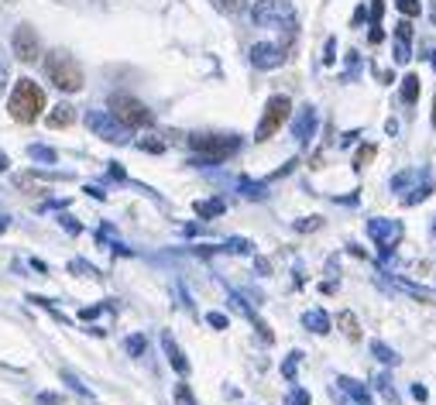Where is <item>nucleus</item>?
Segmentation results:
<instances>
[{
    "mask_svg": "<svg viewBox=\"0 0 436 405\" xmlns=\"http://www.w3.org/2000/svg\"><path fill=\"white\" fill-rule=\"evenodd\" d=\"M206 323H209V326H216V330H224V326H227V316H224V313H209V316H206Z\"/></svg>",
    "mask_w": 436,
    "mask_h": 405,
    "instance_id": "2f4dec72",
    "label": "nucleus"
},
{
    "mask_svg": "<svg viewBox=\"0 0 436 405\" xmlns=\"http://www.w3.org/2000/svg\"><path fill=\"white\" fill-rule=\"evenodd\" d=\"M76 120V110L69 107V103H59L52 114H49V127H69Z\"/></svg>",
    "mask_w": 436,
    "mask_h": 405,
    "instance_id": "2eb2a0df",
    "label": "nucleus"
},
{
    "mask_svg": "<svg viewBox=\"0 0 436 405\" xmlns=\"http://www.w3.org/2000/svg\"><path fill=\"white\" fill-rule=\"evenodd\" d=\"M11 45H14V52H18L21 62H38V55H42V42H38L35 28H28V25H21V28L14 31Z\"/></svg>",
    "mask_w": 436,
    "mask_h": 405,
    "instance_id": "1a4fd4ad",
    "label": "nucleus"
},
{
    "mask_svg": "<svg viewBox=\"0 0 436 405\" xmlns=\"http://www.w3.org/2000/svg\"><path fill=\"white\" fill-rule=\"evenodd\" d=\"M8 83H11V73H8V66H4V62H0V93L8 90Z\"/></svg>",
    "mask_w": 436,
    "mask_h": 405,
    "instance_id": "58836bf2",
    "label": "nucleus"
},
{
    "mask_svg": "<svg viewBox=\"0 0 436 405\" xmlns=\"http://www.w3.org/2000/svg\"><path fill=\"white\" fill-rule=\"evenodd\" d=\"M251 62H255L258 69H279V66L285 62V52H282L279 45L261 42V45H255V49H251Z\"/></svg>",
    "mask_w": 436,
    "mask_h": 405,
    "instance_id": "9d476101",
    "label": "nucleus"
},
{
    "mask_svg": "<svg viewBox=\"0 0 436 405\" xmlns=\"http://www.w3.org/2000/svg\"><path fill=\"white\" fill-rule=\"evenodd\" d=\"M38 402H42V405H62V398H59V395H49V391L38 395Z\"/></svg>",
    "mask_w": 436,
    "mask_h": 405,
    "instance_id": "a19ab883",
    "label": "nucleus"
},
{
    "mask_svg": "<svg viewBox=\"0 0 436 405\" xmlns=\"http://www.w3.org/2000/svg\"><path fill=\"white\" fill-rule=\"evenodd\" d=\"M296 11L289 0H258L251 8V21L258 28H279V25H292Z\"/></svg>",
    "mask_w": 436,
    "mask_h": 405,
    "instance_id": "423d86ee",
    "label": "nucleus"
},
{
    "mask_svg": "<svg viewBox=\"0 0 436 405\" xmlns=\"http://www.w3.org/2000/svg\"><path fill=\"white\" fill-rule=\"evenodd\" d=\"M196 213H199V217H220V213H224V199H206V202H196Z\"/></svg>",
    "mask_w": 436,
    "mask_h": 405,
    "instance_id": "6ab92c4d",
    "label": "nucleus"
},
{
    "mask_svg": "<svg viewBox=\"0 0 436 405\" xmlns=\"http://www.w3.org/2000/svg\"><path fill=\"white\" fill-rule=\"evenodd\" d=\"M299 357H303V354H299V350H292V354H289V361H285V367H282V371H285V378H289V381H292V378H296V364H299Z\"/></svg>",
    "mask_w": 436,
    "mask_h": 405,
    "instance_id": "c85d7f7f",
    "label": "nucleus"
},
{
    "mask_svg": "<svg viewBox=\"0 0 436 405\" xmlns=\"http://www.w3.org/2000/svg\"><path fill=\"white\" fill-rule=\"evenodd\" d=\"M189 148L199 151L203 161H224V158H231L241 148V141L234 134H192Z\"/></svg>",
    "mask_w": 436,
    "mask_h": 405,
    "instance_id": "7ed1b4c3",
    "label": "nucleus"
},
{
    "mask_svg": "<svg viewBox=\"0 0 436 405\" xmlns=\"http://www.w3.org/2000/svg\"><path fill=\"white\" fill-rule=\"evenodd\" d=\"M45 73H49V79H52L59 90H66V93H79V90H83V69L76 66V59H73L69 52H52V55L45 59Z\"/></svg>",
    "mask_w": 436,
    "mask_h": 405,
    "instance_id": "f03ea898",
    "label": "nucleus"
},
{
    "mask_svg": "<svg viewBox=\"0 0 436 405\" xmlns=\"http://www.w3.org/2000/svg\"><path fill=\"white\" fill-rule=\"evenodd\" d=\"M162 347H165V354H168V361H172V367L179 371V374H185L189 371V361L182 357V350L175 347V340H172V333H162Z\"/></svg>",
    "mask_w": 436,
    "mask_h": 405,
    "instance_id": "ddd939ff",
    "label": "nucleus"
},
{
    "mask_svg": "<svg viewBox=\"0 0 436 405\" xmlns=\"http://www.w3.org/2000/svg\"><path fill=\"white\" fill-rule=\"evenodd\" d=\"M374 151H378L374 144H361V148H357V155H354V168L361 172V168H364V165H368V161L374 158Z\"/></svg>",
    "mask_w": 436,
    "mask_h": 405,
    "instance_id": "412c9836",
    "label": "nucleus"
},
{
    "mask_svg": "<svg viewBox=\"0 0 436 405\" xmlns=\"http://www.w3.org/2000/svg\"><path fill=\"white\" fill-rule=\"evenodd\" d=\"M0 168H8V155L4 151H0Z\"/></svg>",
    "mask_w": 436,
    "mask_h": 405,
    "instance_id": "37998d69",
    "label": "nucleus"
},
{
    "mask_svg": "<svg viewBox=\"0 0 436 405\" xmlns=\"http://www.w3.org/2000/svg\"><path fill=\"white\" fill-rule=\"evenodd\" d=\"M86 127H90L97 138L110 141V144H127V141H131V127H124L110 110H90V114H86Z\"/></svg>",
    "mask_w": 436,
    "mask_h": 405,
    "instance_id": "39448f33",
    "label": "nucleus"
},
{
    "mask_svg": "<svg viewBox=\"0 0 436 405\" xmlns=\"http://www.w3.org/2000/svg\"><path fill=\"white\" fill-rule=\"evenodd\" d=\"M433 231H436V224H433Z\"/></svg>",
    "mask_w": 436,
    "mask_h": 405,
    "instance_id": "49530a36",
    "label": "nucleus"
},
{
    "mask_svg": "<svg viewBox=\"0 0 436 405\" xmlns=\"http://www.w3.org/2000/svg\"><path fill=\"white\" fill-rule=\"evenodd\" d=\"M296 227H299V231H316V227H320V217H309V220H299Z\"/></svg>",
    "mask_w": 436,
    "mask_h": 405,
    "instance_id": "4c0bfd02",
    "label": "nucleus"
},
{
    "mask_svg": "<svg viewBox=\"0 0 436 405\" xmlns=\"http://www.w3.org/2000/svg\"><path fill=\"white\" fill-rule=\"evenodd\" d=\"M409 42H395V62H409Z\"/></svg>",
    "mask_w": 436,
    "mask_h": 405,
    "instance_id": "c756f323",
    "label": "nucleus"
},
{
    "mask_svg": "<svg viewBox=\"0 0 436 405\" xmlns=\"http://www.w3.org/2000/svg\"><path fill=\"white\" fill-rule=\"evenodd\" d=\"M395 8H398L405 18H419V11H422L419 0H395Z\"/></svg>",
    "mask_w": 436,
    "mask_h": 405,
    "instance_id": "4be33fe9",
    "label": "nucleus"
},
{
    "mask_svg": "<svg viewBox=\"0 0 436 405\" xmlns=\"http://www.w3.org/2000/svg\"><path fill=\"white\" fill-rule=\"evenodd\" d=\"M333 59H337V38H326V55H323V62L333 66Z\"/></svg>",
    "mask_w": 436,
    "mask_h": 405,
    "instance_id": "473e14b6",
    "label": "nucleus"
},
{
    "mask_svg": "<svg viewBox=\"0 0 436 405\" xmlns=\"http://www.w3.org/2000/svg\"><path fill=\"white\" fill-rule=\"evenodd\" d=\"M289 402H292V405H309V391H303V388H292Z\"/></svg>",
    "mask_w": 436,
    "mask_h": 405,
    "instance_id": "7c9ffc66",
    "label": "nucleus"
},
{
    "mask_svg": "<svg viewBox=\"0 0 436 405\" xmlns=\"http://www.w3.org/2000/svg\"><path fill=\"white\" fill-rule=\"evenodd\" d=\"M31 158H38V161H55V151H52V148L35 144V148H31Z\"/></svg>",
    "mask_w": 436,
    "mask_h": 405,
    "instance_id": "cd10ccee",
    "label": "nucleus"
},
{
    "mask_svg": "<svg viewBox=\"0 0 436 405\" xmlns=\"http://www.w3.org/2000/svg\"><path fill=\"white\" fill-rule=\"evenodd\" d=\"M138 148H141V151H151V155H162V151H165V141H158V138H141Z\"/></svg>",
    "mask_w": 436,
    "mask_h": 405,
    "instance_id": "5701e85b",
    "label": "nucleus"
},
{
    "mask_svg": "<svg viewBox=\"0 0 436 405\" xmlns=\"http://www.w3.org/2000/svg\"><path fill=\"white\" fill-rule=\"evenodd\" d=\"M371 354H374V357H378L381 364H392V367L398 364V354H395L392 347H385L381 340H371Z\"/></svg>",
    "mask_w": 436,
    "mask_h": 405,
    "instance_id": "a211bd4d",
    "label": "nucleus"
},
{
    "mask_svg": "<svg viewBox=\"0 0 436 405\" xmlns=\"http://www.w3.org/2000/svg\"><path fill=\"white\" fill-rule=\"evenodd\" d=\"M337 326H340L350 340H361V326H357V316H354V313H340V316H337Z\"/></svg>",
    "mask_w": 436,
    "mask_h": 405,
    "instance_id": "f3484780",
    "label": "nucleus"
},
{
    "mask_svg": "<svg viewBox=\"0 0 436 405\" xmlns=\"http://www.w3.org/2000/svg\"><path fill=\"white\" fill-rule=\"evenodd\" d=\"M289 114H292V100H289V96H272V100L265 103V114H261V124H258V131H255V141H268V138L289 120Z\"/></svg>",
    "mask_w": 436,
    "mask_h": 405,
    "instance_id": "0eeeda50",
    "label": "nucleus"
},
{
    "mask_svg": "<svg viewBox=\"0 0 436 405\" xmlns=\"http://www.w3.org/2000/svg\"><path fill=\"white\" fill-rule=\"evenodd\" d=\"M8 227V217H0V231H4Z\"/></svg>",
    "mask_w": 436,
    "mask_h": 405,
    "instance_id": "c03bdc74",
    "label": "nucleus"
},
{
    "mask_svg": "<svg viewBox=\"0 0 436 405\" xmlns=\"http://www.w3.org/2000/svg\"><path fill=\"white\" fill-rule=\"evenodd\" d=\"M110 114H114L124 127H148V124L155 120L151 110H148L141 100L124 96V93H114V96H110Z\"/></svg>",
    "mask_w": 436,
    "mask_h": 405,
    "instance_id": "20e7f679",
    "label": "nucleus"
},
{
    "mask_svg": "<svg viewBox=\"0 0 436 405\" xmlns=\"http://www.w3.org/2000/svg\"><path fill=\"white\" fill-rule=\"evenodd\" d=\"M415 175H419V172H402V175H395V179H392V189H402V185H405V182H412Z\"/></svg>",
    "mask_w": 436,
    "mask_h": 405,
    "instance_id": "72a5a7b5",
    "label": "nucleus"
},
{
    "mask_svg": "<svg viewBox=\"0 0 436 405\" xmlns=\"http://www.w3.org/2000/svg\"><path fill=\"white\" fill-rule=\"evenodd\" d=\"M368 237L381 248V254L388 258L392 254V248L402 241V224L398 220H385V217H371L368 220Z\"/></svg>",
    "mask_w": 436,
    "mask_h": 405,
    "instance_id": "6e6552de",
    "label": "nucleus"
},
{
    "mask_svg": "<svg viewBox=\"0 0 436 405\" xmlns=\"http://www.w3.org/2000/svg\"><path fill=\"white\" fill-rule=\"evenodd\" d=\"M303 326L323 337V333H330V316H326L323 309H309V313L303 316Z\"/></svg>",
    "mask_w": 436,
    "mask_h": 405,
    "instance_id": "4468645a",
    "label": "nucleus"
},
{
    "mask_svg": "<svg viewBox=\"0 0 436 405\" xmlns=\"http://www.w3.org/2000/svg\"><path fill=\"white\" fill-rule=\"evenodd\" d=\"M127 350H131V354H141V350H144V337H131V340H127Z\"/></svg>",
    "mask_w": 436,
    "mask_h": 405,
    "instance_id": "c9c22d12",
    "label": "nucleus"
},
{
    "mask_svg": "<svg viewBox=\"0 0 436 405\" xmlns=\"http://www.w3.org/2000/svg\"><path fill=\"white\" fill-rule=\"evenodd\" d=\"M337 384H340V388H344L354 402H357V405H374V402H371V395H368V388H364L361 381H354V378H344V374H340V378H337Z\"/></svg>",
    "mask_w": 436,
    "mask_h": 405,
    "instance_id": "f8f14e48",
    "label": "nucleus"
},
{
    "mask_svg": "<svg viewBox=\"0 0 436 405\" xmlns=\"http://www.w3.org/2000/svg\"><path fill=\"white\" fill-rule=\"evenodd\" d=\"M241 189H244V196H251V199H261V196H265V185H261V182H248V179H244Z\"/></svg>",
    "mask_w": 436,
    "mask_h": 405,
    "instance_id": "a878e982",
    "label": "nucleus"
},
{
    "mask_svg": "<svg viewBox=\"0 0 436 405\" xmlns=\"http://www.w3.org/2000/svg\"><path fill=\"white\" fill-rule=\"evenodd\" d=\"M251 248H255V244L244 241V237H231V241H227V251H234V254H248Z\"/></svg>",
    "mask_w": 436,
    "mask_h": 405,
    "instance_id": "b1692460",
    "label": "nucleus"
},
{
    "mask_svg": "<svg viewBox=\"0 0 436 405\" xmlns=\"http://www.w3.org/2000/svg\"><path fill=\"white\" fill-rule=\"evenodd\" d=\"M378 42H385V31L374 25V28H371V45H378Z\"/></svg>",
    "mask_w": 436,
    "mask_h": 405,
    "instance_id": "79ce46f5",
    "label": "nucleus"
},
{
    "mask_svg": "<svg viewBox=\"0 0 436 405\" xmlns=\"http://www.w3.org/2000/svg\"><path fill=\"white\" fill-rule=\"evenodd\" d=\"M433 124H436V103H433Z\"/></svg>",
    "mask_w": 436,
    "mask_h": 405,
    "instance_id": "a18cd8bd",
    "label": "nucleus"
},
{
    "mask_svg": "<svg viewBox=\"0 0 436 405\" xmlns=\"http://www.w3.org/2000/svg\"><path fill=\"white\" fill-rule=\"evenodd\" d=\"M429 192H433V182L426 179V182H422V185H415V189H412V192H409V196H405L402 202H405V207H415V202H422V199H426Z\"/></svg>",
    "mask_w": 436,
    "mask_h": 405,
    "instance_id": "aec40b11",
    "label": "nucleus"
},
{
    "mask_svg": "<svg viewBox=\"0 0 436 405\" xmlns=\"http://www.w3.org/2000/svg\"><path fill=\"white\" fill-rule=\"evenodd\" d=\"M395 38H398V42H409V38H412V25H409V18L395 25Z\"/></svg>",
    "mask_w": 436,
    "mask_h": 405,
    "instance_id": "bb28decb",
    "label": "nucleus"
},
{
    "mask_svg": "<svg viewBox=\"0 0 436 405\" xmlns=\"http://www.w3.org/2000/svg\"><path fill=\"white\" fill-rule=\"evenodd\" d=\"M415 100H419V76L409 73L402 79V103H415Z\"/></svg>",
    "mask_w": 436,
    "mask_h": 405,
    "instance_id": "dca6fc26",
    "label": "nucleus"
},
{
    "mask_svg": "<svg viewBox=\"0 0 436 405\" xmlns=\"http://www.w3.org/2000/svg\"><path fill=\"white\" fill-rule=\"evenodd\" d=\"M381 14H385V0H374V4H371V25H378Z\"/></svg>",
    "mask_w": 436,
    "mask_h": 405,
    "instance_id": "f704fd0d",
    "label": "nucleus"
},
{
    "mask_svg": "<svg viewBox=\"0 0 436 405\" xmlns=\"http://www.w3.org/2000/svg\"><path fill=\"white\" fill-rule=\"evenodd\" d=\"M316 124H320V117H316V107H303L299 110V117H296V124H292V134H296V141H309L313 134H316Z\"/></svg>",
    "mask_w": 436,
    "mask_h": 405,
    "instance_id": "9b49d317",
    "label": "nucleus"
},
{
    "mask_svg": "<svg viewBox=\"0 0 436 405\" xmlns=\"http://www.w3.org/2000/svg\"><path fill=\"white\" fill-rule=\"evenodd\" d=\"M175 405H196V398H192L189 384H175Z\"/></svg>",
    "mask_w": 436,
    "mask_h": 405,
    "instance_id": "393cba45",
    "label": "nucleus"
},
{
    "mask_svg": "<svg viewBox=\"0 0 436 405\" xmlns=\"http://www.w3.org/2000/svg\"><path fill=\"white\" fill-rule=\"evenodd\" d=\"M412 398H415V402H426V398H429V391H426L422 384H412Z\"/></svg>",
    "mask_w": 436,
    "mask_h": 405,
    "instance_id": "ea45409f",
    "label": "nucleus"
},
{
    "mask_svg": "<svg viewBox=\"0 0 436 405\" xmlns=\"http://www.w3.org/2000/svg\"><path fill=\"white\" fill-rule=\"evenodd\" d=\"M378 388H381V391H385V395H388V398H392V402H395V388H392V381H388V378H385V374H381V378H378Z\"/></svg>",
    "mask_w": 436,
    "mask_h": 405,
    "instance_id": "e433bc0d",
    "label": "nucleus"
},
{
    "mask_svg": "<svg viewBox=\"0 0 436 405\" xmlns=\"http://www.w3.org/2000/svg\"><path fill=\"white\" fill-rule=\"evenodd\" d=\"M8 110H11V117L21 120V124L38 120L42 110H45V90H42L38 83H31V79H21V83L14 86V93H11Z\"/></svg>",
    "mask_w": 436,
    "mask_h": 405,
    "instance_id": "f257e3e1",
    "label": "nucleus"
}]
</instances>
